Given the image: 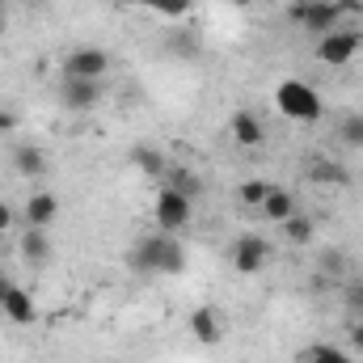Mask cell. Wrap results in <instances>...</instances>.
Here are the masks:
<instances>
[{
  "instance_id": "obj_1",
  "label": "cell",
  "mask_w": 363,
  "mask_h": 363,
  "mask_svg": "<svg viewBox=\"0 0 363 363\" xmlns=\"http://www.w3.org/2000/svg\"><path fill=\"white\" fill-rule=\"evenodd\" d=\"M131 267L140 274H182L186 271V250L174 233H152V237H140L135 250H131Z\"/></svg>"
},
{
  "instance_id": "obj_2",
  "label": "cell",
  "mask_w": 363,
  "mask_h": 363,
  "mask_svg": "<svg viewBox=\"0 0 363 363\" xmlns=\"http://www.w3.org/2000/svg\"><path fill=\"white\" fill-rule=\"evenodd\" d=\"M274 106H279V114H283L287 123H317V118L325 114L321 93L313 89V85H304V81H296V77L279 81V89H274Z\"/></svg>"
},
{
  "instance_id": "obj_3",
  "label": "cell",
  "mask_w": 363,
  "mask_h": 363,
  "mask_svg": "<svg viewBox=\"0 0 363 363\" xmlns=\"http://www.w3.org/2000/svg\"><path fill=\"white\" fill-rule=\"evenodd\" d=\"M152 216H157V228H161V233H174V237H178V233L190 228V220H194V199H186V194H178V190L161 186Z\"/></svg>"
},
{
  "instance_id": "obj_4",
  "label": "cell",
  "mask_w": 363,
  "mask_h": 363,
  "mask_svg": "<svg viewBox=\"0 0 363 363\" xmlns=\"http://www.w3.org/2000/svg\"><path fill=\"white\" fill-rule=\"evenodd\" d=\"M359 51H363V34H355V30H330V34L317 38V60L325 68H347Z\"/></svg>"
},
{
  "instance_id": "obj_5",
  "label": "cell",
  "mask_w": 363,
  "mask_h": 363,
  "mask_svg": "<svg viewBox=\"0 0 363 363\" xmlns=\"http://www.w3.org/2000/svg\"><path fill=\"white\" fill-rule=\"evenodd\" d=\"M291 21L321 38V34L338 30L342 13H338V0H300V4H291Z\"/></svg>"
},
{
  "instance_id": "obj_6",
  "label": "cell",
  "mask_w": 363,
  "mask_h": 363,
  "mask_svg": "<svg viewBox=\"0 0 363 363\" xmlns=\"http://www.w3.org/2000/svg\"><path fill=\"white\" fill-rule=\"evenodd\" d=\"M110 72V55L93 43H81L64 55V77H81V81H106Z\"/></svg>"
},
{
  "instance_id": "obj_7",
  "label": "cell",
  "mask_w": 363,
  "mask_h": 363,
  "mask_svg": "<svg viewBox=\"0 0 363 363\" xmlns=\"http://www.w3.org/2000/svg\"><path fill=\"white\" fill-rule=\"evenodd\" d=\"M267 262H271V241H267V237L241 233V237L233 241V267L241 274H258Z\"/></svg>"
},
{
  "instance_id": "obj_8",
  "label": "cell",
  "mask_w": 363,
  "mask_h": 363,
  "mask_svg": "<svg viewBox=\"0 0 363 363\" xmlns=\"http://www.w3.org/2000/svg\"><path fill=\"white\" fill-rule=\"evenodd\" d=\"M101 101V81H81V77H64L60 81V106L72 114H89Z\"/></svg>"
},
{
  "instance_id": "obj_9",
  "label": "cell",
  "mask_w": 363,
  "mask_h": 363,
  "mask_svg": "<svg viewBox=\"0 0 363 363\" xmlns=\"http://www.w3.org/2000/svg\"><path fill=\"white\" fill-rule=\"evenodd\" d=\"M228 135H233L237 148H262V144H267V123H262V114H254V110H233Z\"/></svg>"
},
{
  "instance_id": "obj_10",
  "label": "cell",
  "mask_w": 363,
  "mask_h": 363,
  "mask_svg": "<svg viewBox=\"0 0 363 363\" xmlns=\"http://www.w3.org/2000/svg\"><path fill=\"white\" fill-rule=\"evenodd\" d=\"M55 216H60V199H55L51 190H34V194L26 199V207H21L26 228H51Z\"/></svg>"
},
{
  "instance_id": "obj_11",
  "label": "cell",
  "mask_w": 363,
  "mask_h": 363,
  "mask_svg": "<svg viewBox=\"0 0 363 363\" xmlns=\"http://www.w3.org/2000/svg\"><path fill=\"white\" fill-rule=\"evenodd\" d=\"M190 334H194V342L216 347V342L224 338V330H220V313H216V308H207V304H199V308L190 313Z\"/></svg>"
},
{
  "instance_id": "obj_12",
  "label": "cell",
  "mask_w": 363,
  "mask_h": 363,
  "mask_svg": "<svg viewBox=\"0 0 363 363\" xmlns=\"http://www.w3.org/2000/svg\"><path fill=\"white\" fill-rule=\"evenodd\" d=\"M131 165H135L148 182H161L165 169H169V161H165V152H161L157 144H135V148H131Z\"/></svg>"
},
{
  "instance_id": "obj_13",
  "label": "cell",
  "mask_w": 363,
  "mask_h": 363,
  "mask_svg": "<svg viewBox=\"0 0 363 363\" xmlns=\"http://www.w3.org/2000/svg\"><path fill=\"white\" fill-rule=\"evenodd\" d=\"M0 313H4L13 325H34V321H38V308H34L30 291H21V287H9V296H4V304H0Z\"/></svg>"
},
{
  "instance_id": "obj_14",
  "label": "cell",
  "mask_w": 363,
  "mask_h": 363,
  "mask_svg": "<svg viewBox=\"0 0 363 363\" xmlns=\"http://www.w3.org/2000/svg\"><path fill=\"white\" fill-rule=\"evenodd\" d=\"M258 216H262V220H271V224H283L287 216H296V194H291V190H283V186H271V190H267V199H262V207H258Z\"/></svg>"
},
{
  "instance_id": "obj_15",
  "label": "cell",
  "mask_w": 363,
  "mask_h": 363,
  "mask_svg": "<svg viewBox=\"0 0 363 363\" xmlns=\"http://www.w3.org/2000/svg\"><path fill=\"white\" fill-rule=\"evenodd\" d=\"M13 169H17L21 178H43V174H47V152L34 148V144H17V148H13Z\"/></svg>"
},
{
  "instance_id": "obj_16",
  "label": "cell",
  "mask_w": 363,
  "mask_h": 363,
  "mask_svg": "<svg viewBox=\"0 0 363 363\" xmlns=\"http://www.w3.org/2000/svg\"><path fill=\"white\" fill-rule=\"evenodd\" d=\"M21 258H26L30 267L51 262V237H47V228H26V233H21Z\"/></svg>"
},
{
  "instance_id": "obj_17",
  "label": "cell",
  "mask_w": 363,
  "mask_h": 363,
  "mask_svg": "<svg viewBox=\"0 0 363 363\" xmlns=\"http://www.w3.org/2000/svg\"><path fill=\"white\" fill-rule=\"evenodd\" d=\"M308 178L321 182V186H351V169L342 165V161H330V157H317L313 165H308Z\"/></svg>"
},
{
  "instance_id": "obj_18",
  "label": "cell",
  "mask_w": 363,
  "mask_h": 363,
  "mask_svg": "<svg viewBox=\"0 0 363 363\" xmlns=\"http://www.w3.org/2000/svg\"><path fill=\"white\" fill-rule=\"evenodd\" d=\"M279 228H283V241H287V245H313V241H317V220H313V216H300V211H296V216H287Z\"/></svg>"
},
{
  "instance_id": "obj_19",
  "label": "cell",
  "mask_w": 363,
  "mask_h": 363,
  "mask_svg": "<svg viewBox=\"0 0 363 363\" xmlns=\"http://www.w3.org/2000/svg\"><path fill=\"white\" fill-rule=\"evenodd\" d=\"M165 186H169V190H178V194H186V199H199V194H203V178H199V174H194V169H190V165H169V169H165Z\"/></svg>"
},
{
  "instance_id": "obj_20",
  "label": "cell",
  "mask_w": 363,
  "mask_h": 363,
  "mask_svg": "<svg viewBox=\"0 0 363 363\" xmlns=\"http://www.w3.org/2000/svg\"><path fill=\"white\" fill-rule=\"evenodd\" d=\"M148 13H157V17H165V21H182V17H190V9H194V0H140Z\"/></svg>"
},
{
  "instance_id": "obj_21",
  "label": "cell",
  "mask_w": 363,
  "mask_h": 363,
  "mask_svg": "<svg viewBox=\"0 0 363 363\" xmlns=\"http://www.w3.org/2000/svg\"><path fill=\"white\" fill-rule=\"evenodd\" d=\"M338 140H342L347 148H363V110L342 114V123H338Z\"/></svg>"
},
{
  "instance_id": "obj_22",
  "label": "cell",
  "mask_w": 363,
  "mask_h": 363,
  "mask_svg": "<svg viewBox=\"0 0 363 363\" xmlns=\"http://www.w3.org/2000/svg\"><path fill=\"white\" fill-rule=\"evenodd\" d=\"M338 291H342V304H347V313H351V317H363V279H359V274H347Z\"/></svg>"
},
{
  "instance_id": "obj_23",
  "label": "cell",
  "mask_w": 363,
  "mask_h": 363,
  "mask_svg": "<svg viewBox=\"0 0 363 363\" xmlns=\"http://www.w3.org/2000/svg\"><path fill=\"white\" fill-rule=\"evenodd\" d=\"M304 363H355L342 347H334V342H313L308 347V355H304Z\"/></svg>"
},
{
  "instance_id": "obj_24",
  "label": "cell",
  "mask_w": 363,
  "mask_h": 363,
  "mask_svg": "<svg viewBox=\"0 0 363 363\" xmlns=\"http://www.w3.org/2000/svg\"><path fill=\"white\" fill-rule=\"evenodd\" d=\"M267 190H271V182H267V178H250V182H241V186H237V199H241L245 207H254V211H258V207H262V199H267Z\"/></svg>"
},
{
  "instance_id": "obj_25",
  "label": "cell",
  "mask_w": 363,
  "mask_h": 363,
  "mask_svg": "<svg viewBox=\"0 0 363 363\" xmlns=\"http://www.w3.org/2000/svg\"><path fill=\"white\" fill-rule=\"evenodd\" d=\"M317 274H325V279L342 283V279L351 274V262H347V258H342L338 250H325V254H321V271H317Z\"/></svg>"
},
{
  "instance_id": "obj_26",
  "label": "cell",
  "mask_w": 363,
  "mask_h": 363,
  "mask_svg": "<svg viewBox=\"0 0 363 363\" xmlns=\"http://www.w3.org/2000/svg\"><path fill=\"white\" fill-rule=\"evenodd\" d=\"M347 334H351V351L363 355V317H351V330H347Z\"/></svg>"
},
{
  "instance_id": "obj_27",
  "label": "cell",
  "mask_w": 363,
  "mask_h": 363,
  "mask_svg": "<svg viewBox=\"0 0 363 363\" xmlns=\"http://www.w3.org/2000/svg\"><path fill=\"white\" fill-rule=\"evenodd\" d=\"M13 220H17V216H13V207H9V203H0V237L13 228Z\"/></svg>"
},
{
  "instance_id": "obj_28",
  "label": "cell",
  "mask_w": 363,
  "mask_h": 363,
  "mask_svg": "<svg viewBox=\"0 0 363 363\" xmlns=\"http://www.w3.org/2000/svg\"><path fill=\"white\" fill-rule=\"evenodd\" d=\"M17 127V110H0V131H13Z\"/></svg>"
},
{
  "instance_id": "obj_29",
  "label": "cell",
  "mask_w": 363,
  "mask_h": 363,
  "mask_svg": "<svg viewBox=\"0 0 363 363\" xmlns=\"http://www.w3.org/2000/svg\"><path fill=\"white\" fill-rule=\"evenodd\" d=\"M9 287H13V283H9V279L0 274V304H4V296H9Z\"/></svg>"
},
{
  "instance_id": "obj_30",
  "label": "cell",
  "mask_w": 363,
  "mask_h": 363,
  "mask_svg": "<svg viewBox=\"0 0 363 363\" xmlns=\"http://www.w3.org/2000/svg\"><path fill=\"white\" fill-rule=\"evenodd\" d=\"M233 4H237V9H250V4H258V0H233Z\"/></svg>"
},
{
  "instance_id": "obj_31",
  "label": "cell",
  "mask_w": 363,
  "mask_h": 363,
  "mask_svg": "<svg viewBox=\"0 0 363 363\" xmlns=\"http://www.w3.org/2000/svg\"><path fill=\"white\" fill-rule=\"evenodd\" d=\"M114 4H123V9H127V4H140V0H114Z\"/></svg>"
},
{
  "instance_id": "obj_32",
  "label": "cell",
  "mask_w": 363,
  "mask_h": 363,
  "mask_svg": "<svg viewBox=\"0 0 363 363\" xmlns=\"http://www.w3.org/2000/svg\"><path fill=\"white\" fill-rule=\"evenodd\" d=\"M0 26H4V21H0Z\"/></svg>"
}]
</instances>
